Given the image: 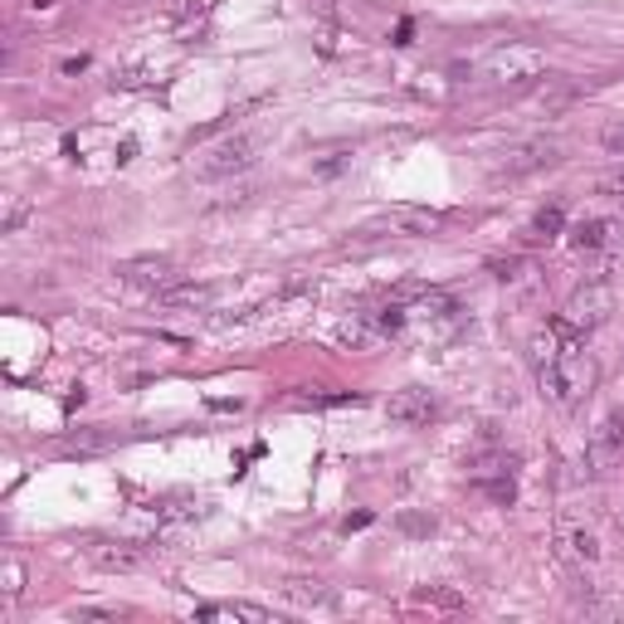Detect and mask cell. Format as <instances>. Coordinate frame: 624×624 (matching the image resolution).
Instances as JSON below:
<instances>
[{"mask_svg":"<svg viewBox=\"0 0 624 624\" xmlns=\"http://www.w3.org/2000/svg\"><path fill=\"white\" fill-rule=\"evenodd\" d=\"M536 381H542V390L556 400L561 410H576V406H585V400L595 396V386H601V366H595V357L581 347V341H571V347L561 351Z\"/></svg>","mask_w":624,"mask_h":624,"instance_id":"1","label":"cell"},{"mask_svg":"<svg viewBox=\"0 0 624 624\" xmlns=\"http://www.w3.org/2000/svg\"><path fill=\"white\" fill-rule=\"evenodd\" d=\"M259 152H264V132H229V137L201 146V152L191 156V176L195 181H229L259 162Z\"/></svg>","mask_w":624,"mask_h":624,"instance_id":"2","label":"cell"},{"mask_svg":"<svg viewBox=\"0 0 624 624\" xmlns=\"http://www.w3.org/2000/svg\"><path fill=\"white\" fill-rule=\"evenodd\" d=\"M479 73L488 83H498V89H522V83H536L546 73V54L532 44H498Z\"/></svg>","mask_w":624,"mask_h":624,"instance_id":"3","label":"cell"},{"mask_svg":"<svg viewBox=\"0 0 624 624\" xmlns=\"http://www.w3.org/2000/svg\"><path fill=\"white\" fill-rule=\"evenodd\" d=\"M610 313H615V288L605 284V278H585V284L571 293L566 303V323L576 327V333H595V327L610 323Z\"/></svg>","mask_w":624,"mask_h":624,"instance_id":"4","label":"cell"},{"mask_svg":"<svg viewBox=\"0 0 624 624\" xmlns=\"http://www.w3.org/2000/svg\"><path fill=\"white\" fill-rule=\"evenodd\" d=\"M620 459H624V410H610L585 439V469L595 479H605V473L620 469Z\"/></svg>","mask_w":624,"mask_h":624,"instance_id":"5","label":"cell"},{"mask_svg":"<svg viewBox=\"0 0 624 624\" xmlns=\"http://www.w3.org/2000/svg\"><path fill=\"white\" fill-rule=\"evenodd\" d=\"M449 219L439 215V211H420V205H390L386 215H376L371 225H366V235H410V239H420V235H434V229H444Z\"/></svg>","mask_w":624,"mask_h":624,"instance_id":"6","label":"cell"},{"mask_svg":"<svg viewBox=\"0 0 624 624\" xmlns=\"http://www.w3.org/2000/svg\"><path fill=\"white\" fill-rule=\"evenodd\" d=\"M556 162H561V146L546 142V137H532V142L508 146L493 176L498 181H522V176H532V171H546V166H556Z\"/></svg>","mask_w":624,"mask_h":624,"instance_id":"7","label":"cell"},{"mask_svg":"<svg viewBox=\"0 0 624 624\" xmlns=\"http://www.w3.org/2000/svg\"><path fill=\"white\" fill-rule=\"evenodd\" d=\"M117 278H122L127 288L146 293V298H162L166 288H176V284H181L176 264H171V259H152V254H146V259H127V264L117 268Z\"/></svg>","mask_w":624,"mask_h":624,"instance_id":"8","label":"cell"},{"mask_svg":"<svg viewBox=\"0 0 624 624\" xmlns=\"http://www.w3.org/2000/svg\"><path fill=\"white\" fill-rule=\"evenodd\" d=\"M83 561H93V566L108 571V576H122V571L142 566V546L122 542V536H89V542H83Z\"/></svg>","mask_w":624,"mask_h":624,"instance_id":"9","label":"cell"},{"mask_svg":"<svg viewBox=\"0 0 624 624\" xmlns=\"http://www.w3.org/2000/svg\"><path fill=\"white\" fill-rule=\"evenodd\" d=\"M556 556L571 561V566H595L601 561V542H595V532L585 528L581 518H556Z\"/></svg>","mask_w":624,"mask_h":624,"instance_id":"10","label":"cell"},{"mask_svg":"<svg viewBox=\"0 0 624 624\" xmlns=\"http://www.w3.org/2000/svg\"><path fill=\"white\" fill-rule=\"evenodd\" d=\"M386 415L396 424H406V430H430V424L439 420V400L430 396V390L410 386V390H396V396L386 400Z\"/></svg>","mask_w":624,"mask_h":624,"instance_id":"11","label":"cell"},{"mask_svg":"<svg viewBox=\"0 0 624 624\" xmlns=\"http://www.w3.org/2000/svg\"><path fill=\"white\" fill-rule=\"evenodd\" d=\"M381 337H386L381 313H351V317H341V323H337V341H341V347H351V351L376 347Z\"/></svg>","mask_w":624,"mask_h":624,"instance_id":"12","label":"cell"},{"mask_svg":"<svg viewBox=\"0 0 624 624\" xmlns=\"http://www.w3.org/2000/svg\"><path fill=\"white\" fill-rule=\"evenodd\" d=\"M195 620H225V624H268L264 605H249V601H225V605H195Z\"/></svg>","mask_w":624,"mask_h":624,"instance_id":"13","label":"cell"},{"mask_svg":"<svg viewBox=\"0 0 624 624\" xmlns=\"http://www.w3.org/2000/svg\"><path fill=\"white\" fill-rule=\"evenodd\" d=\"M284 595H288L293 605H303V610L333 605V585H323L317 576H293V581H284Z\"/></svg>","mask_w":624,"mask_h":624,"instance_id":"14","label":"cell"},{"mask_svg":"<svg viewBox=\"0 0 624 624\" xmlns=\"http://www.w3.org/2000/svg\"><path fill=\"white\" fill-rule=\"evenodd\" d=\"M162 303H166V308H195V313H201V308H211V303H215V288L211 284H176V288L162 293Z\"/></svg>","mask_w":624,"mask_h":624,"instance_id":"15","label":"cell"},{"mask_svg":"<svg viewBox=\"0 0 624 624\" xmlns=\"http://www.w3.org/2000/svg\"><path fill=\"white\" fill-rule=\"evenodd\" d=\"M561 225H566V205H561V201L542 205V211L532 215V239H556Z\"/></svg>","mask_w":624,"mask_h":624,"instance_id":"16","label":"cell"},{"mask_svg":"<svg viewBox=\"0 0 624 624\" xmlns=\"http://www.w3.org/2000/svg\"><path fill=\"white\" fill-rule=\"evenodd\" d=\"M610 235H615V225H610V219H585V225H576V239L581 249H601V244H610Z\"/></svg>","mask_w":624,"mask_h":624,"instance_id":"17","label":"cell"},{"mask_svg":"<svg viewBox=\"0 0 624 624\" xmlns=\"http://www.w3.org/2000/svg\"><path fill=\"white\" fill-rule=\"evenodd\" d=\"M24 219H30V201H24V195H6V211H0V235H20Z\"/></svg>","mask_w":624,"mask_h":624,"instance_id":"18","label":"cell"},{"mask_svg":"<svg viewBox=\"0 0 624 624\" xmlns=\"http://www.w3.org/2000/svg\"><path fill=\"white\" fill-rule=\"evenodd\" d=\"M479 488L493 503H512V493H518V488H512V473H479Z\"/></svg>","mask_w":624,"mask_h":624,"instance_id":"19","label":"cell"},{"mask_svg":"<svg viewBox=\"0 0 624 624\" xmlns=\"http://www.w3.org/2000/svg\"><path fill=\"white\" fill-rule=\"evenodd\" d=\"M156 518L162 522H191V518H201V503H195V498H166Z\"/></svg>","mask_w":624,"mask_h":624,"instance_id":"20","label":"cell"},{"mask_svg":"<svg viewBox=\"0 0 624 624\" xmlns=\"http://www.w3.org/2000/svg\"><path fill=\"white\" fill-rule=\"evenodd\" d=\"M396 528L406 532V536H430L434 532V518H430V512H400Z\"/></svg>","mask_w":624,"mask_h":624,"instance_id":"21","label":"cell"},{"mask_svg":"<svg viewBox=\"0 0 624 624\" xmlns=\"http://www.w3.org/2000/svg\"><path fill=\"white\" fill-rule=\"evenodd\" d=\"M122 615H127L122 605H79L73 610V620H122Z\"/></svg>","mask_w":624,"mask_h":624,"instance_id":"22","label":"cell"},{"mask_svg":"<svg viewBox=\"0 0 624 624\" xmlns=\"http://www.w3.org/2000/svg\"><path fill=\"white\" fill-rule=\"evenodd\" d=\"M20 591H24V566L6 561V601H20Z\"/></svg>","mask_w":624,"mask_h":624,"instance_id":"23","label":"cell"},{"mask_svg":"<svg viewBox=\"0 0 624 624\" xmlns=\"http://www.w3.org/2000/svg\"><path fill=\"white\" fill-rule=\"evenodd\" d=\"M415 605H444V610H459L463 601H459V595H449V591H420V595H415Z\"/></svg>","mask_w":624,"mask_h":624,"instance_id":"24","label":"cell"},{"mask_svg":"<svg viewBox=\"0 0 624 624\" xmlns=\"http://www.w3.org/2000/svg\"><path fill=\"white\" fill-rule=\"evenodd\" d=\"M601 146H605V152H615V156H624V122H610V127L601 132Z\"/></svg>","mask_w":624,"mask_h":624,"instance_id":"25","label":"cell"},{"mask_svg":"<svg viewBox=\"0 0 624 624\" xmlns=\"http://www.w3.org/2000/svg\"><path fill=\"white\" fill-rule=\"evenodd\" d=\"M488 268H493V278H503V284H512V278H522V274H518L522 259H493Z\"/></svg>","mask_w":624,"mask_h":624,"instance_id":"26","label":"cell"},{"mask_svg":"<svg viewBox=\"0 0 624 624\" xmlns=\"http://www.w3.org/2000/svg\"><path fill=\"white\" fill-rule=\"evenodd\" d=\"M595 191H601V195H615V201H620V195H624V166L610 171V176H601V186H595Z\"/></svg>","mask_w":624,"mask_h":624,"instance_id":"27","label":"cell"},{"mask_svg":"<svg viewBox=\"0 0 624 624\" xmlns=\"http://www.w3.org/2000/svg\"><path fill=\"white\" fill-rule=\"evenodd\" d=\"M108 439L103 434H79V439H69V449H79V454H89V449H103Z\"/></svg>","mask_w":624,"mask_h":624,"instance_id":"28","label":"cell"}]
</instances>
